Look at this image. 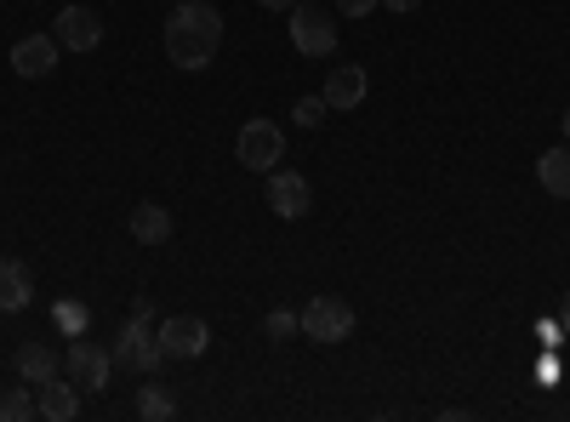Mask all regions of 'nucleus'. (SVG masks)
Here are the masks:
<instances>
[{"label":"nucleus","mask_w":570,"mask_h":422,"mask_svg":"<svg viewBox=\"0 0 570 422\" xmlns=\"http://www.w3.org/2000/svg\"><path fill=\"white\" fill-rule=\"evenodd\" d=\"M217 46H223V12L206 7V0H183V7L166 18V58L177 69H188V75L212 69Z\"/></svg>","instance_id":"1"},{"label":"nucleus","mask_w":570,"mask_h":422,"mask_svg":"<svg viewBox=\"0 0 570 422\" xmlns=\"http://www.w3.org/2000/svg\"><path fill=\"white\" fill-rule=\"evenodd\" d=\"M292 46L297 58H331L337 52V18H331V7H314V0H297L292 12Z\"/></svg>","instance_id":"2"},{"label":"nucleus","mask_w":570,"mask_h":422,"mask_svg":"<svg viewBox=\"0 0 570 422\" xmlns=\"http://www.w3.org/2000/svg\"><path fill=\"white\" fill-rule=\"evenodd\" d=\"M115 371H120V365H115V354H109V349H104L98 337H86V332H80V337L69 343V360H63V377H69L75 389H86V394H104V389H109V377H115Z\"/></svg>","instance_id":"3"},{"label":"nucleus","mask_w":570,"mask_h":422,"mask_svg":"<svg viewBox=\"0 0 570 422\" xmlns=\"http://www.w3.org/2000/svg\"><path fill=\"white\" fill-rule=\"evenodd\" d=\"M109 354H115V365L142 371V377H155V371L166 365V349H160V337L149 332V320H126L120 332H115V343H109Z\"/></svg>","instance_id":"4"},{"label":"nucleus","mask_w":570,"mask_h":422,"mask_svg":"<svg viewBox=\"0 0 570 422\" xmlns=\"http://www.w3.org/2000/svg\"><path fill=\"white\" fill-rule=\"evenodd\" d=\"M303 337H314V343H348L354 337V308L343 297H331V292L308 297L303 303Z\"/></svg>","instance_id":"5"},{"label":"nucleus","mask_w":570,"mask_h":422,"mask_svg":"<svg viewBox=\"0 0 570 422\" xmlns=\"http://www.w3.org/2000/svg\"><path fill=\"white\" fill-rule=\"evenodd\" d=\"M234 155H240V166L246 171H274L279 166V155H285V131L274 126V120H246L240 126V137H234Z\"/></svg>","instance_id":"6"},{"label":"nucleus","mask_w":570,"mask_h":422,"mask_svg":"<svg viewBox=\"0 0 570 422\" xmlns=\"http://www.w3.org/2000/svg\"><path fill=\"white\" fill-rule=\"evenodd\" d=\"M155 337H160L166 360H200L212 349V325L200 314H171V320H160Z\"/></svg>","instance_id":"7"},{"label":"nucleus","mask_w":570,"mask_h":422,"mask_svg":"<svg viewBox=\"0 0 570 422\" xmlns=\"http://www.w3.org/2000/svg\"><path fill=\"white\" fill-rule=\"evenodd\" d=\"M308 206H314V189H308V177L303 171H268V212L274 217H285V223H297V217H308Z\"/></svg>","instance_id":"8"},{"label":"nucleus","mask_w":570,"mask_h":422,"mask_svg":"<svg viewBox=\"0 0 570 422\" xmlns=\"http://www.w3.org/2000/svg\"><path fill=\"white\" fill-rule=\"evenodd\" d=\"M58 52H63L58 35H23V40L12 46V75H18V80H46V75L58 69Z\"/></svg>","instance_id":"9"},{"label":"nucleus","mask_w":570,"mask_h":422,"mask_svg":"<svg viewBox=\"0 0 570 422\" xmlns=\"http://www.w3.org/2000/svg\"><path fill=\"white\" fill-rule=\"evenodd\" d=\"M58 46L63 52H98L104 46V18L91 7H63L58 12Z\"/></svg>","instance_id":"10"},{"label":"nucleus","mask_w":570,"mask_h":422,"mask_svg":"<svg viewBox=\"0 0 570 422\" xmlns=\"http://www.w3.org/2000/svg\"><path fill=\"white\" fill-rule=\"evenodd\" d=\"M365 91H371V75L360 63H337V69H331V80H325V104H331V115H343V109H360L365 104Z\"/></svg>","instance_id":"11"},{"label":"nucleus","mask_w":570,"mask_h":422,"mask_svg":"<svg viewBox=\"0 0 570 422\" xmlns=\"http://www.w3.org/2000/svg\"><path fill=\"white\" fill-rule=\"evenodd\" d=\"M126 228H131L137 246H166V241H171V212H166L160 200H137L131 217H126Z\"/></svg>","instance_id":"12"},{"label":"nucleus","mask_w":570,"mask_h":422,"mask_svg":"<svg viewBox=\"0 0 570 422\" xmlns=\"http://www.w3.org/2000/svg\"><path fill=\"white\" fill-rule=\"evenodd\" d=\"M35 303V279L18 257H0V314H23Z\"/></svg>","instance_id":"13"},{"label":"nucleus","mask_w":570,"mask_h":422,"mask_svg":"<svg viewBox=\"0 0 570 422\" xmlns=\"http://www.w3.org/2000/svg\"><path fill=\"white\" fill-rule=\"evenodd\" d=\"M35 405H40L46 422H75V416H80V389H75L69 377H63V383L52 377V383H40V400H35Z\"/></svg>","instance_id":"14"},{"label":"nucleus","mask_w":570,"mask_h":422,"mask_svg":"<svg viewBox=\"0 0 570 422\" xmlns=\"http://www.w3.org/2000/svg\"><path fill=\"white\" fill-rule=\"evenodd\" d=\"M537 183L553 200H570V144H553L548 155H537Z\"/></svg>","instance_id":"15"},{"label":"nucleus","mask_w":570,"mask_h":422,"mask_svg":"<svg viewBox=\"0 0 570 422\" xmlns=\"http://www.w3.org/2000/svg\"><path fill=\"white\" fill-rule=\"evenodd\" d=\"M18 377L35 383V389L52 383V377H58V354L46 349V343H23V349H18Z\"/></svg>","instance_id":"16"},{"label":"nucleus","mask_w":570,"mask_h":422,"mask_svg":"<svg viewBox=\"0 0 570 422\" xmlns=\"http://www.w3.org/2000/svg\"><path fill=\"white\" fill-rule=\"evenodd\" d=\"M137 416H142V422H171V416H177V394L149 377V383H142V394H137Z\"/></svg>","instance_id":"17"},{"label":"nucleus","mask_w":570,"mask_h":422,"mask_svg":"<svg viewBox=\"0 0 570 422\" xmlns=\"http://www.w3.org/2000/svg\"><path fill=\"white\" fill-rule=\"evenodd\" d=\"M297 332H303V314H292V308H268L263 314V337L285 343V337H297Z\"/></svg>","instance_id":"18"},{"label":"nucleus","mask_w":570,"mask_h":422,"mask_svg":"<svg viewBox=\"0 0 570 422\" xmlns=\"http://www.w3.org/2000/svg\"><path fill=\"white\" fill-rule=\"evenodd\" d=\"M29 416H40L29 389H7V394H0V422H29Z\"/></svg>","instance_id":"19"},{"label":"nucleus","mask_w":570,"mask_h":422,"mask_svg":"<svg viewBox=\"0 0 570 422\" xmlns=\"http://www.w3.org/2000/svg\"><path fill=\"white\" fill-rule=\"evenodd\" d=\"M325 115H331L325 91H314V98H297V104H292V120H297V126H308V131H314V126H320Z\"/></svg>","instance_id":"20"},{"label":"nucleus","mask_w":570,"mask_h":422,"mask_svg":"<svg viewBox=\"0 0 570 422\" xmlns=\"http://www.w3.org/2000/svg\"><path fill=\"white\" fill-rule=\"evenodd\" d=\"M58 325H63V332H86V303H58Z\"/></svg>","instance_id":"21"},{"label":"nucleus","mask_w":570,"mask_h":422,"mask_svg":"<svg viewBox=\"0 0 570 422\" xmlns=\"http://www.w3.org/2000/svg\"><path fill=\"white\" fill-rule=\"evenodd\" d=\"M383 0H337V18H371Z\"/></svg>","instance_id":"22"},{"label":"nucleus","mask_w":570,"mask_h":422,"mask_svg":"<svg viewBox=\"0 0 570 422\" xmlns=\"http://www.w3.org/2000/svg\"><path fill=\"white\" fill-rule=\"evenodd\" d=\"M559 377H564V365H553V360H542V389H559Z\"/></svg>","instance_id":"23"},{"label":"nucleus","mask_w":570,"mask_h":422,"mask_svg":"<svg viewBox=\"0 0 570 422\" xmlns=\"http://www.w3.org/2000/svg\"><path fill=\"white\" fill-rule=\"evenodd\" d=\"M422 0H383V12H394V18H405V12H416Z\"/></svg>","instance_id":"24"},{"label":"nucleus","mask_w":570,"mask_h":422,"mask_svg":"<svg viewBox=\"0 0 570 422\" xmlns=\"http://www.w3.org/2000/svg\"><path fill=\"white\" fill-rule=\"evenodd\" d=\"M263 7H268V12H292V7H297V0H263Z\"/></svg>","instance_id":"25"},{"label":"nucleus","mask_w":570,"mask_h":422,"mask_svg":"<svg viewBox=\"0 0 570 422\" xmlns=\"http://www.w3.org/2000/svg\"><path fill=\"white\" fill-rule=\"evenodd\" d=\"M559 325H564V337H570V292H564V308H559Z\"/></svg>","instance_id":"26"},{"label":"nucleus","mask_w":570,"mask_h":422,"mask_svg":"<svg viewBox=\"0 0 570 422\" xmlns=\"http://www.w3.org/2000/svg\"><path fill=\"white\" fill-rule=\"evenodd\" d=\"M564 144H570V109H564Z\"/></svg>","instance_id":"27"}]
</instances>
